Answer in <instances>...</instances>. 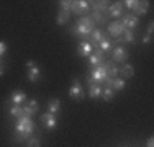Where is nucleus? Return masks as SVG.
Segmentation results:
<instances>
[{"instance_id":"c756f323","label":"nucleus","mask_w":154,"mask_h":147,"mask_svg":"<svg viewBox=\"0 0 154 147\" xmlns=\"http://www.w3.org/2000/svg\"><path fill=\"white\" fill-rule=\"evenodd\" d=\"M26 147H41V142H39V139H30L28 141V144H26Z\"/></svg>"},{"instance_id":"1a4fd4ad","label":"nucleus","mask_w":154,"mask_h":147,"mask_svg":"<svg viewBox=\"0 0 154 147\" xmlns=\"http://www.w3.org/2000/svg\"><path fill=\"white\" fill-rule=\"evenodd\" d=\"M100 64H103V52L94 47L92 54L89 56V65L90 67H98Z\"/></svg>"},{"instance_id":"ddd939ff","label":"nucleus","mask_w":154,"mask_h":147,"mask_svg":"<svg viewBox=\"0 0 154 147\" xmlns=\"http://www.w3.org/2000/svg\"><path fill=\"white\" fill-rule=\"evenodd\" d=\"M10 101H12L13 105H20L21 106V103L26 101V93H25L23 90H15L12 93V97H10Z\"/></svg>"},{"instance_id":"6ab92c4d","label":"nucleus","mask_w":154,"mask_h":147,"mask_svg":"<svg viewBox=\"0 0 154 147\" xmlns=\"http://www.w3.org/2000/svg\"><path fill=\"white\" fill-rule=\"evenodd\" d=\"M48 110H49L51 115H56V113L61 110V101L57 100V98H53V100H49V101H48Z\"/></svg>"},{"instance_id":"7c9ffc66","label":"nucleus","mask_w":154,"mask_h":147,"mask_svg":"<svg viewBox=\"0 0 154 147\" xmlns=\"http://www.w3.org/2000/svg\"><path fill=\"white\" fill-rule=\"evenodd\" d=\"M123 3H125V7H128V8L134 10V7H136L138 0H126V2H123Z\"/></svg>"},{"instance_id":"bb28decb","label":"nucleus","mask_w":154,"mask_h":147,"mask_svg":"<svg viewBox=\"0 0 154 147\" xmlns=\"http://www.w3.org/2000/svg\"><path fill=\"white\" fill-rule=\"evenodd\" d=\"M92 21H94V23H98V25H103V23H105L103 13H98V12H92Z\"/></svg>"},{"instance_id":"20e7f679","label":"nucleus","mask_w":154,"mask_h":147,"mask_svg":"<svg viewBox=\"0 0 154 147\" xmlns=\"http://www.w3.org/2000/svg\"><path fill=\"white\" fill-rule=\"evenodd\" d=\"M89 10H90V2H87V0H75L71 5V13L75 15H85Z\"/></svg>"},{"instance_id":"4468645a","label":"nucleus","mask_w":154,"mask_h":147,"mask_svg":"<svg viewBox=\"0 0 154 147\" xmlns=\"http://www.w3.org/2000/svg\"><path fill=\"white\" fill-rule=\"evenodd\" d=\"M108 15L112 18H118V16H123V5L122 3H112L108 7Z\"/></svg>"},{"instance_id":"f8f14e48","label":"nucleus","mask_w":154,"mask_h":147,"mask_svg":"<svg viewBox=\"0 0 154 147\" xmlns=\"http://www.w3.org/2000/svg\"><path fill=\"white\" fill-rule=\"evenodd\" d=\"M103 65H105V69H107V74H108L110 79H115V77H118L120 69H118V65H116L113 61H107V62H103Z\"/></svg>"},{"instance_id":"412c9836","label":"nucleus","mask_w":154,"mask_h":147,"mask_svg":"<svg viewBox=\"0 0 154 147\" xmlns=\"http://www.w3.org/2000/svg\"><path fill=\"white\" fill-rule=\"evenodd\" d=\"M116 41H120V43H130V44H133L134 43V34L131 31H128V29H125L123 31V34L120 36Z\"/></svg>"},{"instance_id":"39448f33","label":"nucleus","mask_w":154,"mask_h":147,"mask_svg":"<svg viewBox=\"0 0 154 147\" xmlns=\"http://www.w3.org/2000/svg\"><path fill=\"white\" fill-rule=\"evenodd\" d=\"M120 23L123 25L125 29H128V31H131V29H134L138 26L139 23V18L134 16V15H125V16H122V20H120Z\"/></svg>"},{"instance_id":"f257e3e1","label":"nucleus","mask_w":154,"mask_h":147,"mask_svg":"<svg viewBox=\"0 0 154 147\" xmlns=\"http://www.w3.org/2000/svg\"><path fill=\"white\" fill-rule=\"evenodd\" d=\"M95 29V23L92 21V18L90 16H82L77 20L75 26L72 28V33L74 34H79L80 38H84V41L89 43V38L90 34H92V31Z\"/></svg>"},{"instance_id":"6e6552de","label":"nucleus","mask_w":154,"mask_h":147,"mask_svg":"<svg viewBox=\"0 0 154 147\" xmlns=\"http://www.w3.org/2000/svg\"><path fill=\"white\" fill-rule=\"evenodd\" d=\"M69 95H71V98H72V100H75V101L84 100V90H82V87L79 85L77 79H74V83H72L71 90H69Z\"/></svg>"},{"instance_id":"aec40b11","label":"nucleus","mask_w":154,"mask_h":147,"mask_svg":"<svg viewBox=\"0 0 154 147\" xmlns=\"http://www.w3.org/2000/svg\"><path fill=\"white\" fill-rule=\"evenodd\" d=\"M108 2H90V7L94 8V12H98V13H103L108 10Z\"/></svg>"},{"instance_id":"473e14b6","label":"nucleus","mask_w":154,"mask_h":147,"mask_svg":"<svg viewBox=\"0 0 154 147\" xmlns=\"http://www.w3.org/2000/svg\"><path fill=\"white\" fill-rule=\"evenodd\" d=\"M152 41V34H148V36H144V38H143V44H149Z\"/></svg>"},{"instance_id":"f3484780","label":"nucleus","mask_w":154,"mask_h":147,"mask_svg":"<svg viewBox=\"0 0 154 147\" xmlns=\"http://www.w3.org/2000/svg\"><path fill=\"white\" fill-rule=\"evenodd\" d=\"M89 97L94 98V100L102 97V87L98 85V83H92V85L89 87Z\"/></svg>"},{"instance_id":"f03ea898","label":"nucleus","mask_w":154,"mask_h":147,"mask_svg":"<svg viewBox=\"0 0 154 147\" xmlns=\"http://www.w3.org/2000/svg\"><path fill=\"white\" fill-rule=\"evenodd\" d=\"M15 131L28 137V136H31L33 131H35V123H33V119L30 116H23V118L18 119V123L15 126Z\"/></svg>"},{"instance_id":"7ed1b4c3","label":"nucleus","mask_w":154,"mask_h":147,"mask_svg":"<svg viewBox=\"0 0 154 147\" xmlns=\"http://www.w3.org/2000/svg\"><path fill=\"white\" fill-rule=\"evenodd\" d=\"M26 77L28 80H30L31 83H36V80L41 77V69H39V65L36 64L35 61H26Z\"/></svg>"},{"instance_id":"72a5a7b5","label":"nucleus","mask_w":154,"mask_h":147,"mask_svg":"<svg viewBox=\"0 0 154 147\" xmlns=\"http://www.w3.org/2000/svg\"><path fill=\"white\" fill-rule=\"evenodd\" d=\"M152 31H154V23L151 21V23L148 25V34H152Z\"/></svg>"},{"instance_id":"2f4dec72","label":"nucleus","mask_w":154,"mask_h":147,"mask_svg":"<svg viewBox=\"0 0 154 147\" xmlns=\"http://www.w3.org/2000/svg\"><path fill=\"white\" fill-rule=\"evenodd\" d=\"M5 51H7V44L3 43V41H0V57L5 54Z\"/></svg>"},{"instance_id":"a878e982","label":"nucleus","mask_w":154,"mask_h":147,"mask_svg":"<svg viewBox=\"0 0 154 147\" xmlns=\"http://www.w3.org/2000/svg\"><path fill=\"white\" fill-rule=\"evenodd\" d=\"M113 90H112V87H105V88H102V98H103L105 101H112L113 100Z\"/></svg>"},{"instance_id":"cd10ccee","label":"nucleus","mask_w":154,"mask_h":147,"mask_svg":"<svg viewBox=\"0 0 154 147\" xmlns=\"http://www.w3.org/2000/svg\"><path fill=\"white\" fill-rule=\"evenodd\" d=\"M71 5H72L71 0H61L59 2V7L62 12H71Z\"/></svg>"},{"instance_id":"393cba45","label":"nucleus","mask_w":154,"mask_h":147,"mask_svg":"<svg viewBox=\"0 0 154 147\" xmlns=\"http://www.w3.org/2000/svg\"><path fill=\"white\" fill-rule=\"evenodd\" d=\"M69 15H71V12H62V10H59V15H57V18H56V23L59 25V26L66 25L69 21Z\"/></svg>"},{"instance_id":"9d476101","label":"nucleus","mask_w":154,"mask_h":147,"mask_svg":"<svg viewBox=\"0 0 154 147\" xmlns=\"http://www.w3.org/2000/svg\"><path fill=\"white\" fill-rule=\"evenodd\" d=\"M39 119H41V123L45 124V128H48V129H54L57 124V119L54 115H51V113H43L41 116H39Z\"/></svg>"},{"instance_id":"9b49d317","label":"nucleus","mask_w":154,"mask_h":147,"mask_svg":"<svg viewBox=\"0 0 154 147\" xmlns=\"http://www.w3.org/2000/svg\"><path fill=\"white\" fill-rule=\"evenodd\" d=\"M92 51H94V47H92V44H90V43H87V41L79 43V47H77V54H79L80 57H89L90 54H92Z\"/></svg>"},{"instance_id":"a211bd4d","label":"nucleus","mask_w":154,"mask_h":147,"mask_svg":"<svg viewBox=\"0 0 154 147\" xmlns=\"http://www.w3.org/2000/svg\"><path fill=\"white\" fill-rule=\"evenodd\" d=\"M120 74H122V79H130V77L134 75V67L130 64H125L122 69H120Z\"/></svg>"},{"instance_id":"2eb2a0df","label":"nucleus","mask_w":154,"mask_h":147,"mask_svg":"<svg viewBox=\"0 0 154 147\" xmlns=\"http://www.w3.org/2000/svg\"><path fill=\"white\" fill-rule=\"evenodd\" d=\"M23 110H25V115L31 118L36 111H38V101H36V100H30L26 106H23Z\"/></svg>"},{"instance_id":"dca6fc26","label":"nucleus","mask_w":154,"mask_h":147,"mask_svg":"<svg viewBox=\"0 0 154 147\" xmlns=\"http://www.w3.org/2000/svg\"><path fill=\"white\" fill-rule=\"evenodd\" d=\"M148 8H149V2H138L136 3V7H134V16H138L139 18V15H144L146 12H148Z\"/></svg>"},{"instance_id":"c9c22d12","label":"nucleus","mask_w":154,"mask_h":147,"mask_svg":"<svg viewBox=\"0 0 154 147\" xmlns=\"http://www.w3.org/2000/svg\"><path fill=\"white\" fill-rule=\"evenodd\" d=\"M152 144H154V139L149 137V139H148V147H152Z\"/></svg>"},{"instance_id":"c85d7f7f","label":"nucleus","mask_w":154,"mask_h":147,"mask_svg":"<svg viewBox=\"0 0 154 147\" xmlns=\"http://www.w3.org/2000/svg\"><path fill=\"white\" fill-rule=\"evenodd\" d=\"M25 141H26V136L20 134V132H17V134H13V142H15V144H23Z\"/></svg>"},{"instance_id":"5701e85b","label":"nucleus","mask_w":154,"mask_h":147,"mask_svg":"<svg viewBox=\"0 0 154 147\" xmlns=\"http://www.w3.org/2000/svg\"><path fill=\"white\" fill-rule=\"evenodd\" d=\"M92 47H95V49H98V51H102V52H107L110 47H112V41H110V39H107V38H103L100 43L97 44V46H92Z\"/></svg>"},{"instance_id":"423d86ee","label":"nucleus","mask_w":154,"mask_h":147,"mask_svg":"<svg viewBox=\"0 0 154 147\" xmlns=\"http://www.w3.org/2000/svg\"><path fill=\"white\" fill-rule=\"evenodd\" d=\"M128 56H130V52H128L126 47H123V46H116L115 49H113V59H112V61L115 62V64H116V62L120 64V62H125V61H126Z\"/></svg>"},{"instance_id":"b1692460","label":"nucleus","mask_w":154,"mask_h":147,"mask_svg":"<svg viewBox=\"0 0 154 147\" xmlns=\"http://www.w3.org/2000/svg\"><path fill=\"white\" fill-rule=\"evenodd\" d=\"M10 115L12 116H15V118H23V116H26L25 115V110H23V106H20V105H15V106H12L10 108Z\"/></svg>"},{"instance_id":"f704fd0d","label":"nucleus","mask_w":154,"mask_h":147,"mask_svg":"<svg viewBox=\"0 0 154 147\" xmlns=\"http://www.w3.org/2000/svg\"><path fill=\"white\" fill-rule=\"evenodd\" d=\"M3 67H5V65H3V62H2V59H0V77H2V75H3V72H5V70H3Z\"/></svg>"},{"instance_id":"4be33fe9","label":"nucleus","mask_w":154,"mask_h":147,"mask_svg":"<svg viewBox=\"0 0 154 147\" xmlns=\"http://www.w3.org/2000/svg\"><path fill=\"white\" fill-rule=\"evenodd\" d=\"M125 85H126V82H125V79L122 77H115V79H112V90H123Z\"/></svg>"},{"instance_id":"0eeeda50","label":"nucleus","mask_w":154,"mask_h":147,"mask_svg":"<svg viewBox=\"0 0 154 147\" xmlns=\"http://www.w3.org/2000/svg\"><path fill=\"white\" fill-rule=\"evenodd\" d=\"M123 31H125V28H123V25L120 23V20H115V21H112V23L108 25V34L112 36V38L118 39L120 36L123 34Z\"/></svg>"}]
</instances>
